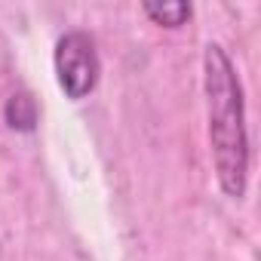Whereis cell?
Returning a JSON list of instances; mask_svg holds the SVG:
<instances>
[{"label":"cell","instance_id":"3957f363","mask_svg":"<svg viewBox=\"0 0 261 261\" xmlns=\"http://www.w3.org/2000/svg\"><path fill=\"white\" fill-rule=\"evenodd\" d=\"M4 120L10 129L16 133H34V126L40 120V108H37V98L31 92H13L4 105Z\"/></svg>","mask_w":261,"mask_h":261},{"label":"cell","instance_id":"277c9868","mask_svg":"<svg viewBox=\"0 0 261 261\" xmlns=\"http://www.w3.org/2000/svg\"><path fill=\"white\" fill-rule=\"evenodd\" d=\"M142 13L163 28H181L191 19V4H181V0H166V4H142Z\"/></svg>","mask_w":261,"mask_h":261},{"label":"cell","instance_id":"6da1fadb","mask_svg":"<svg viewBox=\"0 0 261 261\" xmlns=\"http://www.w3.org/2000/svg\"><path fill=\"white\" fill-rule=\"evenodd\" d=\"M203 89L209 117V148L218 185L227 197L243 200L249 181L246 105L237 68L218 43H209L203 53Z\"/></svg>","mask_w":261,"mask_h":261},{"label":"cell","instance_id":"7a4b0ae2","mask_svg":"<svg viewBox=\"0 0 261 261\" xmlns=\"http://www.w3.org/2000/svg\"><path fill=\"white\" fill-rule=\"evenodd\" d=\"M101 65L95 43L86 31H68L56 43V77L68 98H86L98 83Z\"/></svg>","mask_w":261,"mask_h":261}]
</instances>
